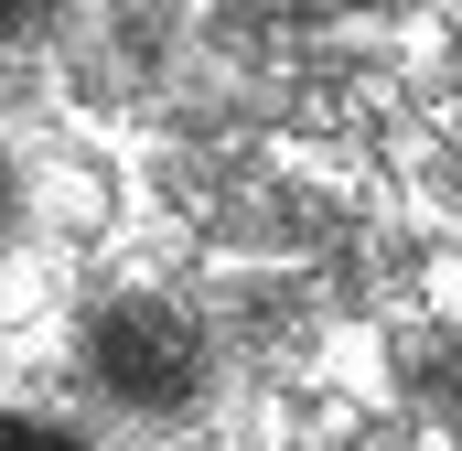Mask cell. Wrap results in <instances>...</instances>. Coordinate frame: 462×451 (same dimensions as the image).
Segmentation results:
<instances>
[{"label": "cell", "mask_w": 462, "mask_h": 451, "mask_svg": "<svg viewBox=\"0 0 462 451\" xmlns=\"http://www.w3.org/2000/svg\"><path fill=\"white\" fill-rule=\"evenodd\" d=\"M0 451H87L65 419H32V409H0Z\"/></svg>", "instance_id": "6da1fadb"}, {"label": "cell", "mask_w": 462, "mask_h": 451, "mask_svg": "<svg viewBox=\"0 0 462 451\" xmlns=\"http://www.w3.org/2000/svg\"><path fill=\"white\" fill-rule=\"evenodd\" d=\"M0 205H11V194H0Z\"/></svg>", "instance_id": "3957f363"}, {"label": "cell", "mask_w": 462, "mask_h": 451, "mask_svg": "<svg viewBox=\"0 0 462 451\" xmlns=\"http://www.w3.org/2000/svg\"><path fill=\"white\" fill-rule=\"evenodd\" d=\"M11 11H32V0H0V22H11Z\"/></svg>", "instance_id": "7a4b0ae2"}]
</instances>
